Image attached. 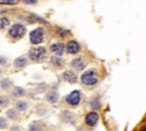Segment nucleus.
Here are the masks:
<instances>
[{
	"label": "nucleus",
	"instance_id": "1",
	"mask_svg": "<svg viewBox=\"0 0 146 131\" xmlns=\"http://www.w3.org/2000/svg\"><path fill=\"white\" fill-rule=\"evenodd\" d=\"M81 82L84 85L91 87L98 83V76H97V72L95 69H88L82 75H81Z\"/></svg>",
	"mask_w": 146,
	"mask_h": 131
},
{
	"label": "nucleus",
	"instance_id": "2",
	"mask_svg": "<svg viewBox=\"0 0 146 131\" xmlns=\"http://www.w3.org/2000/svg\"><path fill=\"white\" fill-rule=\"evenodd\" d=\"M26 33V27L23 24H14L8 31V35L15 40L22 39Z\"/></svg>",
	"mask_w": 146,
	"mask_h": 131
},
{
	"label": "nucleus",
	"instance_id": "3",
	"mask_svg": "<svg viewBox=\"0 0 146 131\" xmlns=\"http://www.w3.org/2000/svg\"><path fill=\"white\" fill-rule=\"evenodd\" d=\"M43 36H44V31L42 27H36L34 30H32L30 32V42L34 46L41 43L43 41Z\"/></svg>",
	"mask_w": 146,
	"mask_h": 131
},
{
	"label": "nucleus",
	"instance_id": "4",
	"mask_svg": "<svg viewBox=\"0 0 146 131\" xmlns=\"http://www.w3.org/2000/svg\"><path fill=\"white\" fill-rule=\"evenodd\" d=\"M46 55L44 47H34L29 51V57L32 62H40Z\"/></svg>",
	"mask_w": 146,
	"mask_h": 131
},
{
	"label": "nucleus",
	"instance_id": "5",
	"mask_svg": "<svg viewBox=\"0 0 146 131\" xmlns=\"http://www.w3.org/2000/svg\"><path fill=\"white\" fill-rule=\"evenodd\" d=\"M81 100V92L79 90H73L65 97V101L70 106H78Z\"/></svg>",
	"mask_w": 146,
	"mask_h": 131
},
{
	"label": "nucleus",
	"instance_id": "6",
	"mask_svg": "<svg viewBox=\"0 0 146 131\" xmlns=\"http://www.w3.org/2000/svg\"><path fill=\"white\" fill-rule=\"evenodd\" d=\"M49 49H50V51H51L55 56L60 57V56H63V55H64L65 46H64V43H62V42H54V43H51V44H50Z\"/></svg>",
	"mask_w": 146,
	"mask_h": 131
},
{
	"label": "nucleus",
	"instance_id": "7",
	"mask_svg": "<svg viewBox=\"0 0 146 131\" xmlns=\"http://www.w3.org/2000/svg\"><path fill=\"white\" fill-rule=\"evenodd\" d=\"M65 48H66V52H67V54H71V55H76V54L80 51V49H81L79 42L75 41V40L68 41Z\"/></svg>",
	"mask_w": 146,
	"mask_h": 131
},
{
	"label": "nucleus",
	"instance_id": "8",
	"mask_svg": "<svg viewBox=\"0 0 146 131\" xmlns=\"http://www.w3.org/2000/svg\"><path fill=\"white\" fill-rule=\"evenodd\" d=\"M98 120H99V116H98V114L96 113V112H89L87 115H86V117H84V122H86V124L87 125H90V126H94L97 122H98Z\"/></svg>",
	"mask_w": 146,
	"mask_h": 131
},
{
	"label": "nucleus",
	"instance_id": "9",
	"mask_svg": "<svg viewBox=\"0 0 146 131\" xmlns=\"http://www.w3.org/2000/svg\"><path fill=\"white\" fill-rule=\"evenodd\" d=\"M87 65V62H84V59L82 57H75L71 60V66L78 71H82Z\"/></svg>",
	"mask_w": 146,
	"mask_h": 131
},
{
	"label": "nucleus",
	"instance_id": "10",
	"mask_svg": "<svg viewBox=\"0 0 146 131\" xmlns=\"http://www.w3.org/2000/svg\"><path fill=\"white\" fill-rule=\"evenodd\" d=\"M62 77H63L64 81H66L68 83H75L76 82V79H78L76 77V74L73 71H65V72H63Z\"/></svg>",
	"mask_w": 146,
	"mask_h": 131
},
{
	"label": "nucleus",
	"instance_id": "11",
	"mask_svg": "<svg viewBox=\"0 0 146 131\" xmlns=\"http://www.w3.org/2000/svg\"><path fill=\"white\" fill-rule=\"evenodd\" d=\"M26 64H27V58L25 56H19L14 60V66L16 68H23L24 66H26Z\"/></svg>",
	"mask_w": 146,
	"mask_h": 131
},
{
	"label": "nucleus",
	"instance_id": "12",
	"mask_svg": "<svg viewBox=\"0 0 146 131\" xmlns=\"http://www.w3.org/2000/svg\"><path fill=\"white\" fill-rule=\"evenodd\" d=\"M46 99H47V101H49V103H51V104H55V103L58 101L59 95L57 93V91H50L49 93H47Z\"/></svg>",
	"mask_w": 146,
	"mask_h": 131
},
{
	"label": "nucleus",
	"instance_id": "13",
	"mask_svg": "<svg viewBox=\"0 0 146 131\" xmlns=\"http://www.w3.org/2000/svg\"><path fill=\"white\" fill-rule=\"evenodd\" d=\"M27 107H29V104H27L25 100H19V101H17V103L15 104V108H16V110H19V112H24V110H26Z\"/></svg>",
	"mask_w": 146,
	"mask_h": 131
},
{
	"label": "nucleus",
	"instance_id": "14",
	"mask_svg": "<svg viewBox=\"0 0 146 131\" xmlns=\"http://www.w3.org/2000/svg\"><path fill=\"white\" fill-rule=\"evenodd\" d=\"M50 62H51V64H52L55 67H62V66H63V60H62L58 56H54V57H51Z\"/></svg>",
	"mask_w": 146,
	"mask_h": 131
},
{
	"label": "nucleus",
	"instance_id": "15",
	"mask_svg": "<svg viewBox=\"0 0 146 131\" xmlns=\"http://www.w3.org/2000/svg\"><path fill=\"white\" fill-rule=\"evenodd\" d=\"M24 95H25V90L23 88H21V87L14 88V90H13V96L14 97H22Z\"/></svg>",
	"mask_w": 146,
	"mask_h": 131
},
{
	"label": "nucleus",
	"instance_id": "16",
	"mask_svg": "<svg viewBox=\"0 0 146 131\" xmlns=\"http://www.w3.org/2000/svg\"><path fill=\"white\" fill-rule=\"evenodd\" d=\"M11 81L9 80V79H3V80H1L0 81V87H1V89H9L10 87H11Z\"/></svg>",
	"mask_w": 146,
	"mask_h": 131
},
{
	"label": "nucleus",
	"instance_id": "17",
	"mask_svg": "<svg viewBox=\"0 0 146 131\" xmlns=\"http://www.w3.org/2000/svg\"><path fill=\"white\" fill-rule=\"evenodd\" d=\"M7 116L10 118V120H17L18 118V114L16 112V109H9L7 112Z\"/></svg>",
	"mask_w": 146,
	"mask_h": 131
},
{
	"label": "nucleus",
	"instance_id": "18",
	"mask_svg": "<svg viewBox=\"0 0 146 131\" xmlns=\"http://www.w3.org/2000/svg\"><path fill=\"white\" fill-rule=\"evenodd\" d=\"M9 105V98L6 96H0V107H7Z\"/></svg>",
	"mask_w": 146,
	"mask_h": 131
},
{
	"label": "nucleus",
	"instance_id": "19",
	"mask_svg": "<svg viewBox=\"0 0 146 131\" xmlns=\"http://www.w3.org/2000/svg\"><path fill=\"white\" fill-rule=\"evenodd\" d=\"M29 131H42V128L38 123H31L29 126Z\"/></svg>",
	"mask_w": 146,
	"mask_h": 131
},
{
	"label": "nucleus",
	"instance_id": "20",
	"mask_svg": "<svg viewBox=\"0 0 146 131\" xmlns=\"http://www.w3.org/2000/svg\"><path fill=\"white\" fill-rule=\"evenodd\" d=\"M9 19L7 18V17H1L0 18V30H2V28H5V27H7L8 25H9Z\"/></svg>",
	"mask_w": 146,
	"mask_h": 131
},
{
	"label": "nucleus",
	"instance_id": "21",
	"mask_svg": "<svg viewBox=\"0 0 146 131\" xmlns=\"http://www.w3.org/2000/svg\"><path fill=\"white\" fill-rule=\"evenodd\" d=\"M90 107H91L92 109L99 108V100H98V98H94V99L90 101Z\"/></svg>",
	"mask_w": 146,
	"mask_h": 131
},
{
	"label": "nucleus",
	"instance_id": "22",
	"mask_svg": "<svg viewBox=\"0 0 146 131\" xmlns=\"http://www.w3.org/2000/svg\"><path fill=\"white\" fill-rule=\"evenodd\" d=\"M7 126V120L5 117H0V129H5Z\"/></svg>",
	"mask_w": 146,
	"mask_h": 131
},
{
	"label": "nucleus",
	"instance_id": "23",
	"mask_svg": "<svg viewBox=\"0 0 146 131\" xmlns=\"http://www.w3.org/2000/svg\"><path fill=\"white\" fill-rule=\"evenodd\" d=\"M38 2V0H23V3L25 5H35Z\"/></svg>",
	"mask_w": 146,
	"mask_h": 131
},
{
	"label": "nucleus",
	"instance_id": "24",
	"mask_svg": "<svg viewBox=\"0 0 146 131\" xmlns=\"http://www.w3.org/2000/svg\"><path fill=\"white\" fill-rule=\"evenodd\" d=\"M7 63V58L5 56H0V65H5Z\"/></svg>",
	"mask_w": 146,
	"mask_h": 131
},
{
	"label": "nucleus",
	"instance_id": "25",
	"mask_svg": "<svg viewBox=\"0 0 146 131\" xmlns=\"http://www.w3.org/2000/svg\"><path fill=\"white\" fill-rule=\"evenodd\" d=\"M2 3H7V5H13L16 2V0H1Z\"/></svg>",
	"mask_w": 146,
	"mask_h": 131
},
{
	"label": "nucleus",
	"instance_id": "26",
	"mask_svg": "<svg viewBox=\"0 0 146 131\" xmlns=\"http://www.w3.org/2000/svg\"><path fill=\"white\" fill-rule=\"evenodd\" d=\"M10 131H22V129H21V126H18V125H14V126L10 129Z\"/></svg>",
	"mask_w": 146,
	"mask_h": 131
},
{
	"label": "nucleus",
	"instance_id": "27",
	"mask_svg": "<svg viewBox=\"0 0 146 131\" xmlns=\"http://www.w3.org/2000/svg\"><path fill=\"white\" fill-rule=\"evenodd\" d=\"M1 74H2V69L0 68V75H1Z\"/></svg>",
	"mask_w": 146,
	"mask_h": 131
}]
</instances>
